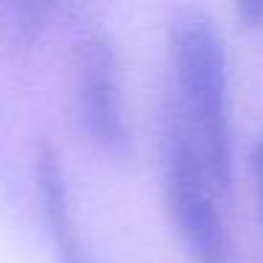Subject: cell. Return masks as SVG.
Here are the masks:
<instances>
[{
	"instance_id": "1",
	"label": "cell",
	"mask_w": 263,
	"mask_h": 263,
	"mask_svg": "<svg viewBox=\"0 0 263 263\" xmlns=\"http://www.w3.org/2000/svg\"><path fill=\"white\" fill-rule=\"evenodd\" d=\"M167 63L173 93L167 119L198 147L215 181L232 187V114L229 65L221 31L201 9H181L167 23Z\"/></svg>"
},
{
	"instance_id": "2",
	"label": "cell",
	"mask_w": 263,
	"mask_h": 263,
	"mask_svg": "<svg viewBox=\"0 0 263 263\" xmlns=\"http://www.w3.org/2000/svg\"><path fill=\"white\" fill-rule=\"evenodd\" d=\"M164 204L190 263H235V246L223 221L227 190L215 181L187 133L164 116L161 136Z\"/></svg>"
},
{
	"instance_id": "3",
	"label": "cell",
	"mask_w": 263,
	"mask_h": 263,
	"mask_svg": "<svg viewBox=\"0 0 263 263\" xmlns=\"http://www.w3.org/2000/svg\"><path fill=\"white\" fill-rule=\"evenodd\" d=\"M71 102L80 127L93 144L114 150L125 139L122 63L105 31H88L68 54Z\"/></svg>"
},
{
	"instance_id": "4",
	"label": "cell",
	"mask_w": 263,
	"mask_h": 263,
	"mask_svg": "<svg viewBox=\"0 0 263 263\" xmlns=\"http://www.w3.org/2000/svg\"><path fill=\"white\" fill-rule=\"evenodd\" d=\"M37 187L43 195V210L48 215L54 243H57V257L60 263H88L82 252V240L77 235L74 212L68 201V187L63 176V159L48 142L37 147Z\"/></svg>"
},
{
	"instance_id": "5",
	"label": "cell",
	"mask_w": 263,
	"mask_h": 263,
	"mask_svg": "<svg viewBox=\"0 0 263 263\" xmlns=\"http://www.w3.org/2000/svg\"><path fill=\"white\" fill-rule=\"evenodd\" d=\"M51 9L54 0H0V29L14 43H31Z\"/></svg>"
},
{
	"instance_id": "6",
	"label": "cell",
	"mask_w": 263,
	"mask_h": 263,
	"mask_svg": "<svg viewBox=\"0 0 263 263\" xmlns=\"http://www.w3.org/2000/svg\"><path fill=\"white\" fill-rule=\"evenodd\" d=\"M235 17L252 31L263 29V0H232Z\"/></svg>"
},
{
	"instance_id": "7",
	"label": "cell",
	"mask_w": 263,
	"mask_h": 263,
	"mask_svg": "<svg viewBox=\"0 0 263 263\" xmlns=\"http://www.w3.org/2000/svg\"><path fill=\"white\" fill-rule=\"evenodd\" d=\"M252 173H255V187H257V198L263 206V133L255 144V153H252Z\"/></svg>"
}]
</instances>
